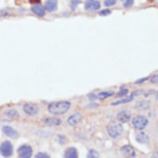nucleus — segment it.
Returning <instances> with one entry per match:
<instances>
[{
  "label": "nucleus",
  "instance_id": "nucleus-1",
  "mask_svg": "<svg viewBox=\"0 0 158 158\" xmlns=\"http://www.w3.org/2000/svg\"><path fill=\"white\" fill-rule=\"evenodd\" d=\"M70 108L69 101L52 102L48 105V111L54 115H63L66 114Z\"/></svg>",
  "mask_w": 158,
  "mask_h": 158
},
{
  "label": "nucleus",
  "instance_id": "nucleus-21",
  "mask_svg": "<svg viewBox=\"0 0 158 158\" xmlns=\"http://www.w3.org/2000/svg\"><path fill=\"white\" fill-rule=\"evenodd\" d=\"M122 3L124 8H130L133 4V0H122Z\"/></svg>",
  "mask_w": 158,
  "mask_h": 158
},
{
  "label": "nucleus",
  "instance_id": "nucleus-19",
  "mask_svg": "<svg viewBox=\"0 0 158 158\" xmlns=\"http://www.w3.org/2000/svg\"><path fill=\"white\" fill-rule=\"evenodd\" d=\"M136 108L137 109H148L150 107V102L147 101V100H143V101H139L137 102L136 104Z\"/></svg>",
  "mask_w": 158,
  "mask_h": 158
},
{
  "label": "nucleus",
  "instance_id": "nucleus-7",
  "mask_svg": "<svg viewBox=\"0 0 158 158\" xmlns=\"http://www.w3.org/2000/svg\"><path fill=\"white\" fill-rule=\"evenodd\" d=\"M100 7H101V4L98 0H87L85 5L86 10L89 11L98 10Z\"/></svg>",
  "mask_w": 158,
  "mask_h": 158
},
{
  "label": "nucleus",
  "instance_id": "nucleus-28",
  "mask_svg": "<svg viewBox=\"0 0 158 158\" xmlns=\"http://www.w3.org/2000/svg\"><path fill=\"white\" fill-rule=\"evenodd\" d=\"M150 81L153 84L158 83V74H156V75H154L153 76H152Z\"/></svg>",
  "mask_w": 158,
  "mask_h": 158
},
{
  "label": "nucleus",
  "instance_id": "nucleus-2",
  "mask_svg": "<svg viewBox=\"0 0 158 158\" xmlns=\"http://www.w3.org/2000/svg\"><path fill=\"white\" fill-rule=\"evenodd\" d=\"M107 131L108 133L112 138H117L120 135L122 134L123 132V127L122 124L119 123L117 122H112L110 123L108 127H107Z\"/></svg>",
  "mask_w": 158,
  "mask_h": 158
},
{
  "label": "nucleus",
  "instance_id": "nucleus-32",
  "mask_svg": "<svg viewBox=\"0 0 158 158\" xmlns=\"http://www.w3.org/2000/svg\"><path fill=\"white\" fill-rule=\"evenodd\" d=\"M88 97H89V98L90 99V100H95L96 98H97V95L94 94H89Z\"/></svg>",
  "mask_w": 158,
  "mask_h": 158
},
{
  "label": "nucleus",
  "instance_id": "nucleus-36",
  "mask_svg": "<svg viewBox=\"0 0 158 158\" xmlns=\"http://www.w3.org/2000/svg\"><path fill=\"white\" fill-rule=\"evenodd\" d=\"M157 153H158V152H157Z\"/></svg>",
  "mask_w": 158,
  "mask_h": 158
},
{
  "label": "nucleus",
  "instance_id": "nucleus-27",
  "mask_svg": "<svg viewBox=\"0 0 158 158\" xmlns=\"http://www.w3.org/2000/svg\"><path fill=\"white\" fill-rule=\"evenodd\" d=\"M111 13V11L109 9H104V10H102L99 12V15L100 16H108Z\"/></svg>",
  "mask_w": 158,
  "mask_h": 158
},
{
  "label": "nucleus",
  "instance_id": "nucleus-25",
  "mask_svg": "<svg viewBox=\"0 0 158 158\" xmlns=\"http://www.w3.org/2000/svg\"><path fill=\"white\" fill-rule=\"evenodd\" d=\"M117 3V0H104V5L107 7L114 6Z\"/></svg>",
  "mask_w": 158,
  "mask_h": 158
},
{
  "label": "nucleus",
  "instance_id": "nucleus-6",
  "mask_svg": "<svg viewBox=\"0 0 158 158\" xmlns=\"http://www.w3.org/2000/svg\"><path fill=\"white\" fill-rule=\"evenodd\" d=\"M23 111L30 116H35L39 113V108L36 104L27 103L23 105Z\"/></svg>",
  "mask_w": 158,
  "mask_h": 158
},
{
  "label": "nucleus",
  "instance_id": "nucleus-8",
  "mask_svg": "<svg viewBox=\"0 0 158 158\" xmlns=\"http://www.w3.org/2000/svg\"><path fill=\"white\" fill-rule=\"evenodd\" d=\"M117 118L120 123H127L131 119V113L127 110H121L118 113Z\"/></svg>",
  "mask_w": 158,
  "mask_h": 158
},
{
  "label": "nucleus",
  "instance_id": "nucleus-15",
  "mask_svg": "<svg viewBox=\"0 0 158 158\" xmlns=\"http://www.w3.org/2000/svg\"><path fill=\"white\" fill-rule=\"evenodd\" d=\"M45 124H47V126H59L61 124V119L60 118H47L44 121Z\"/></svg>",
  "mask_w": 158,
  "mask_h": 158
},
{
  "label": "nucleus",
  "instance_id": "nucleus-34",
  "mask_svg": "<svg viewBox=\"0 0 158 158\" xmlns=\"http://www.w3.org/2000/svg\"><path fill=\"white\" fill-rule=\"evenodd\" d=\"M153 93H154V90H150L149 92H148V93H147V94H145V96L146 97H148V95H150V94H153Z\"/></svg>",
  "mask_w": 158,
  "mask_h": 158
},
{
  "label": "nucleus",
  "instance_id": "nucleus-10",
  "mask_svg": "<svg viewBox=\"0 0 158 158\" xmlns=\"http://www.w3.org/2000/svg\"><path fill=\"white\" fill-rule=\"evenodd\" d=\"M3 132L6 136L11 137V138H17V137H18V132L15 129H13V127H9V126H3Z\"/></svg>",
  "mask_w": 158,
  "mask_h": 158
},
{
  "label": "nucleus",
  "instance_id": "nucleus-20",
  "mask_svg": "<svg viewBox=\"0 0 158 158\" xmlns=\"http://www.w3.org/2000/svg\"><path fill=\"white\" fill-rule=\"evenodd\" d=\"M114 92L113 91H104V92H101V93H98L97 95V98L99 99H105V98L111 97L114 95Z\"/></svg>",
  "mask_w": 158,
  "mask_h": 158
},
{
  "label": "nucleus",
  "instance_id": "nucleus-33",
  "mask_svg": "<svg viewBox=\"0 0 158 158\" xmlns=\"http://www.w3.org/2000/svg\"><path fill=\"white\" fill-rule=\"evenodd\" d=\"M98 106V104H96V103H92V104H89L88 105L89 108H97Z\"/></svg>",
  "mask_w": 158,
  "mask_h": 158
},
{
  "label": "nucleus",
  "instance_id": "nucleus-16",
  "mask_svg": "<svg viewBox=\"0 0 158 158\" xmlns=\"http://www.w3.org/2000/svg\"><path fill=\"white\" fill-rule=\"evenodd\" d=\"M78 156L77 150L75 148H69L65 152V157L76 158Z\"/></svg>",
  "mask_w": 158,
  "mask_h": 158
},
{
  "label": "nucleus",
  "instance_id": "nucleus-4",
  "mask_svg": "<svg viewBox=\"0 0 158 158\" xmlns=\"http://www.w3.org/2000/svg\"><path fill=\"white\" fill-rule=\"evenodd\" d=\"M0 153H1V155L5 157H8V156H12V154L13 153V147L12 143L8 141L3 142L0 145Z\"/></svg>",
  "mask_w": 158,
  "mask_h": 158
},
{
  "label": "nucleus",
  "instance_id": "nucleus-29",
  "mask_svg": "<svg viewBox=\"0 0 158 158\" xmlns=\"http://www.w3.org/2000/svg\"><path fill=\"white\" fill-rule=\"evenodd\" d=\"M58 138H59V143H61V144H64V143L66 142V138H65L64 136H61V135H58Z\"/></svg>",
  "mask_w": 158,
  "mask_h": 158
},
{
  "label": "nucleus",
  "instance_id": "nucleus-24",
  "mask_svg": "<svg viewBox=\"0 0 158 158\" xmlns=\"http://www.w3.org/2000/svg\"><path fill=\"white\" fill-rule=\"evenodd\" d=\"M88 157H98L99 155H98V153L94 150H90L89 152L88 156H87Z\"/></svg>",
  "mask_w": 158,
  "mask_h": 158
},
{
  "label": "nucleus",
  "instance_id": "nucleus-18",
  "mask_svg": "<svg viewBox=\"0 0 158 158\" xmlns=\"http://www.w3.org/2000/svg\"><path fill=\"white\" fill-rule=\"evenodd\" d=\"M133 98H134V96H129V97H127L126 98H123V99H120L118 101L114 102V103H112V105H118V104H127V103H129L132 100H133Z\"/></svg>",
  "mask_w": 158,
  "mask_h": 158
},
{
  "label": "nucleus",
  "instance_id": "nucleus-23",
  "mask_svg": "<svg viewBox=\"0 0 158 158\" xmlns=\"http://www.w3.org/2000/svg\"><path fill=\"white\" fill-rule=\"evenodd\" d=\"M127 94H128V89L126 88H123V87H121L120 89V91L118 96H119V97H122V96H125L127 95Z\"/></svg>",
  "mask_w": 158,
  "mask_h": 158
},
{
  "label": "nucleus",
  "instance_id": "nucleus-31",
  "mask_svg": "<svg viewBox=\"0 0 158 158\" xmlns=\"http://www.w3.org/2000/svg\"><path fill=\"white\" fill-rule=\"evenodd\" d=\"M143 91L142 90V89H140V90H136V91H134V92H133V93H132V96H137V95H139V94H143Z\"/></svg>",
  "mask_w": 158,
  "mask_h": 158
},
{
  "label": "nucleus",
  "instance_id": "nucleus-13",
  "mask_svg": "<svg viewBox=\"0 0 158 158\" xmlns=\"http://www.w3.org/2000/svg\"><path fill=\"white\" fill-rule=\"evenodd\" d=\"M136 141L141 144H147L149 142V137L145 132H139L136 135Z\"/></svg>",
  "mask_w": 158,
  "mask_h": 158
},
{
  "label": "nucleus",
  "instance_id": "nucleus-26",
  "mask_svg": "<svg viewBox=\"0 0 158 158\" xmlns=\"http://www.w3.org/2000/svg\"><path fill=\"white\" fill-rule=\"evenodd\" d=\"M36 158H49L50 156L47 153H43V152H40L38 154H36Z\"/></svg>",
  "mask_w": 158,
  "mask_h": 158
},
{
  "label": "nucleus",
  "instance_id": "nucleus-11",
  "mask_svg": "<svg viewBox=\"0 0 158 158\" xmlns=\"http://www.w3.org/2000/svg\"><path fill=\"white\" fill-rule=\"evenodd\" d=\"M121 152L124 154L126 156H129V157H133L136 156V152H135L134 148L129 145H125L121 148Z\"/></svg>",
  "mask_w": 158,
  "mask_h": 158
},
{
  "label": "nucleus",
  "instance_id": "nucleus-35",
  "mask_svg": "<svg viewBox=\"0 0 158 158\" xmlns=\"http://www.w3.org/2000/svg\"><path fill=\"white\" fill-rule=\"evenodd\" d=\"M156 99H157V100H158V92H157V93H156Z\"/></svg>",
  "mask_w": 158,
  "mask_h": 158
},
{
  "label": "nucleus",
  "instance_id": "nucleus-9",
  "mask_svg": "<svg viewBox=\"0 0 158 158\" xmlns=\"http://www.w3.org/2000/svg\"><path fill=\"white\" fill-rule=\"evenodd\" d=\"M82 119V116L80 113H75V114L70 115L69 118H68L67 122L70 125V126H75L77 123L81 122V120Z\"/></svg>",
  "mask_w": 158,
  "mask_h": 158
},
{
  "label": "nucleus",
  "instance_id": "nucleus-22",
  "mask_svg": "<svg viewBox=\"0 0 158 158\" xmlns=\"http://www.w3.org/2000/svg\"><path fill=\"white\" fill-rule=\"evenodd\" d=\"M80 3H81V0H71L70 1V7L73 10H75Z\"/></svg>",
  "mask_w": 158,
  "mask_h": 158
},
{
  "label": "nucleus",
  "instance_id": "nucleus-17",
  "mask_svg": "<svg viewBox=\"0 0 158 158\" xmlns=\"http://www.w3.org/2000/svg\"><path fill=\"white\" fill-rule=\"evenodd\" d=\"M4 114L8 118H12V119H17V118H19V114L15 109H8V110L4 112Z\"/></svg>",
  "mask_w": 158,
  "mask_h": 158
},
{
  "label": "nucleus",
  "instance_id": "nucleus-3",
  "mask_svg": "<svg viewBox=\"0 0 158 158\" xmlns=\"http://www.w3.org/2000/svg\"><path fill=\"white\" fill-rule=\"evenodd\" d=\"M132 125L136 129L143 130L144 129L148 124V119L145 116L143 115H138V116L134 117L132 118Z\"/></svg>",
  "mask_w": 158,
  "mask_h": 158
},
{
  "label": "nucleus",
  "instance_id": "nucleus-12",
  "mask_svg": "<svg viewBox=\"0 0 158 158\" xmlns=\"http://www.w3.org/2000/svg\"><path fill=\"white\" fill-rule=\"evenodd\" d=\"M58 3L57 0H47L45 3V9H47L48 12H55L57 9Z\"/></svg>",
  "mask_w": 158,
  "mask_h": 158
},
{
  "label": "nucleus",
  "instance_id": "nucleus-30",
  "mask_svg": "<svg viewBox=\"0 0 158 158\" xmlns=\"http://www.w3.org/2000/svg\"><path fill=\"white\" fill-rule=\"evenodd\" d=\"M148 77L142 78V79H140V80H137V81L135 82V84H142L143 83V82H145L146 81H148Z\"/></svg>",
  "mask_w": 158,
  "mask_h": 158
},
{
  "label": "nucleus",
  "instance_id": "nucleus-14",
  "mask_svg": "<svg viewBox=\"0 0 158 158\" xmlns=\"http://www.w3.org/2000/svg\"><path fill=\"white\" fill-rule=\"evenodd\" d=\"M45 10L46 9L44 7H42L41 4H36V5L32 6V8H31V11L38 17H43L46 13Z\"/></svg>",
  "mask_w": 158,
  "mask_h": 158
},
{
  "label": "nucleus",
  "instance_id": "nucleus-5",
  "mask_svg": "<svg viewBox=\"0 0 158 158\" xmlns=\"http://www.w3.org/2000/svg\"><path fill=\"white\" fill-rule=\"evenodd\" d=\"M18 156L22 158H29L32 155V148L29 145H22L18 149Z\"/></svg>",
  "mask_w": 158,
  "mask_h": 158
}]
</instances>
